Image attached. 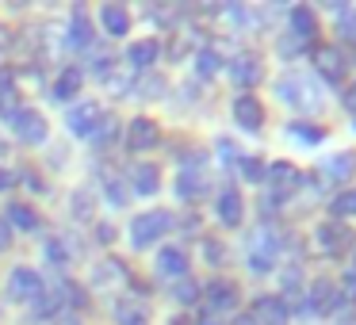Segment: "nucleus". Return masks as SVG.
<instances>
[{"label":"nucleus","instance_id":"nucleus-16","mask_svg":"<svg viewBox=\"0 0 356 325\" xmlns=\"http://www.w3.org/2000/svg\"><path fill=\"white\" fill-rule=\"evenodd\" d=\"M287 24H291V35H295V39L314 42V35H318V16L307 8V4H295V8L287 12Z\"/></svg>","mask_w":356,"mask_h":325},{"label":"nucleus","instance_id":"nucleus-48","mask_svg":"<svg viewBox=\"0 0 356 325\" xmlns=\"http://www.w3.org/2000/svg\"><path fill=\"white\" fill-rule=\"evenodd\" d=\"M345 108H353V111H356V85L345 92Z\"/></svg>","mask_w":356,"mask_h":325},{"label":"nucleus","instance_id":"nucleus-4","mask_svg":"<svg viewBox=\"0 0 356 325\" xmlns=\"http://www.w3.org/2000/svg\"><path fill=\"white\" fill-rule=\"evenodd\" d=\"M353 245H356V233H353V226H348V222L330 218V222L318 226V249H322L325 256H345Z\"/></svg>","mask_w":356,"mask_h":325},{"label":"nucleus","instance_id":"nucleus-35","mask_svg":"<svg viewBox=\"0 0 356 325\" xmlns=\"http://www.w3.org/2000/svg\"><path fill=\"white\" fill-rule=\"evenodd\" d=\"M16 111H19V92H16V85H8V81H4V85H0V115L12 119Z\"/></svg>","mask_w":356,"mask_h":325},{"label":"nucleus","instance_id":"nucleus-36","mask_svg":"<svg viewBox=\"0 0 356 325\" xmlns=\"http://www.w3.org/2000/svg\"><path fill=\"white\" fill-rule=\"evenodd\" d=\"M330 210H333V218H337V222H341V218H353L356 215V192H341L337 199L330 203Z\"/></svg>","mask_w":356,"mask_h":325},{"label":"nucleus","instance_id":"nucleus-40","mask_svg":"<svg viewBox=\"0 0 356 325\" xmlns=\"http://www.w3.org/2000/svg\"><path fill=\"white\" fill-rule=\"evenodd\" d=\"M200 294H203V291L195 287V279H188V276L177 279V299L184 302V306H195V302H200Z\"/></svg>","mask_w":356,"mask_h":325},{"label":"nucleus","instance_id":"nucleus-12","mask_svg":"<svg viewBox=\"0 0 356 325\" xmlns=\"http://www.w3.org/2000/svg\"><path fill=\"white\" fill-rule=\"evenodd\" d=\"M234 123L241 126V131H249V134H257L264 126V108H261V100L257 96H238L234 100Z\"/></svg>","mask_w":356,"mask_h":325},{"label":"nucleus","instance_id":"nucleus-52","mask_svg":"<svg viewBox=\"0 0 356 325\" xmlns=\"http://www.w3.org/2000/svg\"><path fill=\"white\" fill-rule=\"evenodd\" d=\"M200 325H218V322H211V317H200Z\"/></svg>","mask_w":356,"mask_h":325},{"label":"nucleus","instance_id":"nucleus-8","mask_svg":"<svg viewBox=\"0 0 356 325\" xmlns=\"http://www.w3.org/2000/svg\"><path fill=\"white\" fill-rule=\"evenodd\" d=\"M253 317L257 325H287L291 322V306H287L284 299H276V294H261V299L253 302Z\"/></svg>","mask_w":356,"mask_h":325},{"label":"nucleus","instance_id":"nucleus-53","mask_svg":"<svg viewBox=\"0 0 356 325\" xmlns=\"http://www.w3.org/2000/svg\"><path fill=\"white\" fill-rule=\"evenodd\" d=\"M353 264H356V249H353ZM353 272H356V268H353Z\"/></svg>","mask_w":356,"mask_h":325},{"label":"nucleus","instance_id":"nucleus-31","mask_svg":"<svg viewBox=\"0 0 356 325\" xmlns=\"http://www.w3.org/2000/svg\"><path fill=\"white\" fill-rule=\"evenodd\" d=\"M58 310H62V294H58V291H50V287H47V291H42L39 299H35L31 317H35V322H39V317H54Z\"/></svg>","mask_w":356,"mask_h":325},{"label":"nucleus","instance_id":"nucleus-34","mask_svg":"<svg viewBox=\"0 0 356 325\" xmlns=\"http://www.w3.org/2000/svg\"><path fill=\"white\" fill-rule=\"evenodd\" d=\"M238 165H241V176L253 180V184H257V180H264V172H268V169H264V161H261L257 153H241Z\"/></svg>","mask_w":356,"mask_h":325},{"label":"nucleus","instance_id":"nucleus-42","mask_svg":"<svg viewBox=\"0 0 356 325\" xmlns=\"http://www.w3.org/2000/svg\"><path fill=\"white\" fill-rule=\"evenodd\" d=\"M218 153H222V161L226 165H234V161H238V146H234V142H226V138H218Z\"/></svg>","mask_w":356,"mask_h":325},{"label":"nucleus","instance_id":"nucleus-27","mask_svg":"<svg viewBox=\"0 0 356 325\" xmlns=\"http://www.w3.org/2000/svg\"><path fill=\"white\" fill-rule=\"evenodd\" d=\"M70 210H73L77 222H88V218L96 215V192H92V188H77L73 199H70Z\"/></svg>","mask_w":356,"mask_h":325},{"label":"nucleus","instance_id":"nucleus-11","mask_svg":"<svg viewBox=\"0 0 356 325\" xmlns=\"http://www.w3.org/2000/svg\"><path fill=\"white\" fill-rule=\"evenodd\" d=\"M96 123H100V103H92V100L73 103L70 115H65V126H70V134H77V138H88V134L96 131Z\"/></svg>","mask_w":356,"mask_h":325},{"label":"nucleus","instance_id":"nucleus-46","mask_svg":"<svg viewBox=\"0 0 356 325\" xmlns=\"http://www.w3.org/2000/svg\"><path fill=\"white\" fill-rule=\"evenodd\" d=\"M207 260H211V264L222 260V245H218V241H207Z\"/></svg>","mask_w":356,"mask_h":325},{"label":"nucleus","instance_id":"nucleus-51","mask_svg":"<svg viewBox=\"0 0 356 325\" xmlns=\"http://www.w3.org/2000/svg\"><path fill=\"white\" fill-rule=\"evenodd\" d=\"M0 157H8V142L0 138Z\"/></svg>","mask_w":356,"mask_h":325},{"label":"nucleus","instance_id":"nucleus-23","mask_svg":"<svg viewBox=\"0 0 356 325\" xmlns=\"http://www.w3.org/2000/svg\"><path fill=\"white\" fill-rule=\"evenodd\" d=\"M333 299H337V294H333L330 279H314V287H310V302H302L299 314H314V310H318V314H330Z\"/></svg>","mask_w":356,"mask_h":325},{"label":"nucleus","instance_id":"nucleus-17","mask_svg":"<svg viewBox=\"0 0 356 325\" xmlns=\"http://www.w3.org/2000/svg\"><path fill=\"white\" fill-rule=\"evenodd\" d=\"M215 210H218V222L222 226H241V218H245V203H241V195L234 192V188H226L222 195H218V203H215Z\"/></svg>","mask_w":356,"mask_h":325},{"label":"nucleus","instance_id":"nucleus-18","mask_svg":"<svg viewBox=\"0 0 356 325\" xmlns=\"http://www.w3.org/2000/svg\"><path fill=\"white\" fill-rule=\"evenodd\" d=\"M92 24H88V12L85 8H73V16H70V35H65V42H70L73 50H88L92 47Z\"/></svg>","mask_w":356,"mask_h":325},{"label":"nucleus","instance_id":"nucleus-28","mask_svg":"<svg viewBox=\"0 0 356 325\" xmlns=\"http://www.w3.org/2000/svg\"><path fill=\"white\" fill-rule=\"evenodd\" d=\"M177 192H180V199H200V195L207 192V180H203L200 172L184 169V172H180V180H177Z\"/></svg>","mask_w":356,"mask_h":325},{"label":"nucleus","instance_id":"nucleus-6","mask_svg":"<svg viewBox=\"0 0 356 325\" xmlns=\"http://www.w3.org/2000/svg\"><path fill=\"white\" fill-rule=\"evenodd\" d=\"M314 69H318V77H325L330 85H341L345 81V73H348V62H345V50L341 47H314Z\"/></svg>","mask_w":356,"mask_h":325},{"label":"nucleus","instance_id":"nucleus-20","mask_svg":"<svg viewBox=\"0 0 356 325\" xmlns=\"http://www.w3.org/2000/svg\"><path fill=\"white\" fill-rule=\"evenodd\" d=\"M81 85H85V69H81V65H65V69L58 73V81H54V100L70 103L73 96L81 92Z\"/></svg>","mask_w":356,"mask_h":325},{"label":"nucleus","instance_id":"nucleus-15","mask_svg":"<svg viewBox=\"0 0 356 325\" xmlns=\"http://www.w3.org/2000/svg\"><path fill=\"white\" fill-rule=\"evenodd\" d=\"M100 27H104V35H111V39H123V35L131 31V12H127L123 4H104L100 8Z\"/></svg>","mask_w":356,"mask_h":325},{"label":"nucleus","instance_id":"nucleus-43","mask_svg":"<svg viewBox=\"0 0 356 325\" xmlns=\"http://www.w3.org/2000/svg\"><path fill=\"white\" fill-rule=\"evenodd\" d=\"M96 241H100V245H111V241H115V226L100 222V226H96Z\"/></svg>","mask_w":356,"mask_h":325},{"label":"nucleus","instance_id":"nucleus-2","mask_svg":"<svg viewBox=\"0 0 356 325\" xmlns=\"http://www.w3.org/2000/svg\"><path fill=\"white\" fill-rule=\"evenodd\" d=\"M8 123H12V134H16L24 146H42V142H47V134H50L47 115H42V111H35V108H19Z\"/></svg>","mask_w":356,"mask_h":325},{"label":"nucleus","instance_id":"nucleus-50","mask_svg":"<svg viewBox=\"0 0 356 325\" xmlns=\"http://www.w3.org/2000/svg\"><path fill=\"white\" fill-rule=\"evenodd\" d=\"M230 325H257V322H253V317H249V314H238V317H234Z\"/></svg>","mask_w":356,"mask_h":325},{"label":"nucleus","instance_id":"nucleus-3","mask_svg":"<svg viewBox=\"0 0 356 325\" xmlns=\"http://www.w3.org/2000/svg\"><path fill=\"white\" fill-rule=\"evenodd\" d=\"M276 96L284 103H291L295 111H318V103H322V96H314V85L302 81V77H280Z\"/></svg>","mask_w":356,"mask_h":325},{"label":"nucleus","instance_id":"nucleus-49","mask_svg":"<svg viewBox=\"0 0 356 325\" xmlns=\"http://www.w3.org/2000/svg\"><path fill=\"white\" fill-rule=\"evenodd\" d=\"M54 325H81V317H73V314H62Z\"/></svg>","mask_w":356,"mask_h":325},{"label":"nucleus","instance_id":"nucleus-10","mask_svg":"<svg viewBox=\"0 0 356 325\" xmlns=\"http://www.w3.org/2000/svg\"><path fill=\"white\" fill-rule=\"evenodd\" d=\"M157 142H161V131H157L154 119H134V123H127V149L131 153H142V149H154Z\"/></svg>","mask_w":356,"mask_h":325},{"label":"nucleus","instance_id":"nucleus-37","mask_svg":"<svg viewBox=\"0 0 356 325\" xmlns=\"http://www.w3.org/2000/svg\"><path fill=\"white\" fill-rule=\"evenodd\" d=\"M287 131H291L299 142H310V146H318V142L325 138V131H322V126H314V123H291Z\"/></svg>","mask_w":356,"mask_h":325},{"label":"nucleus","instance_id":"nucleus-41","mask_svg":"<svg viewBox=\"0 0 356 325\" xmlns=\"http://www.w3.org/2000/svg\"><path fill=\"white\" fill-rule=\"evenodd\" d=\"M104 195H108V203H111V207H123V203H127V192H123V180H115V176H111L108 184H104Z\"/></svg>","mask_w":356,"mask_h":325},{"label":"nucleus","instance_id":"nucleus-26","mask_svg":"<svg viewBox=\"0 0 356 325\" xmlns=\"http://www.w3.org/2000/svg\"><path fill=\"white\" fill-rule=\"evenodd\" d=\"M47 260H54V264H65V260H73L77 256V241H70L65 233H54V238H47Z\"/></svg>","mask_w":356,"mask_h":325},{"label":"nucleus","instance_id":"nucleus-32","mask_svg":"<svg viewBox=\"0 0 356 325\" xmlns=\"http://www.w3.org/2000/svg\"><path fill=\"white\" fill-rule=\"evenodd\" d=\"M115 134H119V119L115 115H100V123H96V131L88 134V138H92L96 146H111Z\"/></svg>","mask_w":356,"mask_h":325},{"label":"nucleus","instance_id":"nucleus-19","mask_svg":"<svg viewBox=\"0 0 356 325\" xmlns=\"http://www.w3.org/2000/svg\"><path fill=\"white\" fill-rule=\"evenodd\" d=\"M157 54H161V42H157V39H138V42H131V47H127V62H131L134 73L149 69V65L157 62Z\"/></svg>","mask_w":356,"mask_h":325},{"label":"nucleus","instance_id":"nucleus-38","mask_svg":"<svg viewBox=\"0 0 356 325\" xmlns=\"http://www.w3.org/2000/svg\"><path fill=\"white\" fill-rule=\"evenodd\" d=\"M302 50H307V42H302V39H295L291 31H287V35H280V42H276V54H280V58H299Z\"/></svg>","mask_w":356,"mask_h":325},{"label":"nucleus","instance_id":"nucleus-22","mask_svg":"<svg viewBox=\"0 0 356 325\" xmlns=\"http://www.w3.org/2000/svg\"><path fill=\"white\" fill-rule=\"evenodd\" d=\"M111 317L119 325H149V310L134 299H115L111 302Z\"/></svg>","mask_w":356,"mask_h":325},{"label":"nucleus","instance_id":"nucleus-47","mask_svg":"<svg viewBox=\"0 0 356 325\" xmlns=\"http://www.w3.org/2000/svg\"><path fill=\"white\" fill-rule=\"evenodd\" d=\"M12 184H16V176H12L8 169H0V192H8Z\"/></svg>","mask_w":356,"mask_h":325},{"label":"nucleus","instance_id":"nucleus-25","mask_svg":"<svg viewBox=\"0 0 356 325\" xmlns=\"http://www.w3.org/2000/svg\"><path fill=\"white\" fill-rule=\"evenodd\" d=\"M4 222H8L12 230H39V215H35V207H27V203H8Z\"/></svg>","mask_w":356,"mask_h":325},{"label":"nucleus","instance_id":"nucleus-29","mask_svg":"<svg viewBox=\"0 0 356 325\" xmlns=\"http://www.w3.org/2000/svg\"><path fill=\"white\" fill-rule=\"evenodd\" d=\"M325 172H330L333 180H353V172H356V153H333L330 161H325Z\"/></svg>","mask_w":356,"mask_h":325},{"label":"nucleus","instance_id":"nucleus-44","mask_svg":"<svg viewBox=\"0 0 356 325\" xmlns=\"http://www.w3.org/2000/svg\"><path fill=\"white\" fill-rule=\"evenodd\" d=\"M8 249H12V226L0 218V253H8Z\"/></svg>","mask_w":356,"mask_h":325},{"label":"nucleus","instance_id":"nucleus-1","mask_svg":"<svg viewBox=\"0 0 356 325\" xmlns=\"http://www.w3.org/2000/svg\"><path fill=\"white\" fill-rule=\"evenodd\" d=\"M172 230V215L169 210H146V215L131 218V245L134 249H149L154 241H161Z\"/></svg>","mask_w":356,"mask_h":325},{"label":"nucleus","instance_id":"nucleus-21","mask_svg":"<svg viewBox=\"0 0 356 325\" xmlns=\"http://www.w3.org/2000/svg\"><path fill=\"white\" fill-rule=\"evenodd\" d=\"M230 77L238 81L241 88H253L257 81H261V58L257 54H238L230 62Z\"/></svg>","mask_w":356,"mask_h":325},{"label":"nucleus","instance_id":"nucleus-24","mask_svg":"<svg viewBox=\"0 0 356 325\" xmlns=\"http://www.w3.org/2000/svg\"><path fill=\"white\" fill-rule=\"evenodd\" d=\"M264 176H268V184H272V192H276V195H287L295 184H299V172H295V165H287V161L272 165Z\"/></svg>","mask_w":356,"mask_h":325},{"label":"nucleus","instance_id":"nucleus-5","mask_svg":"<svg viewBox=\"0 0 356 325\" xmlns=\"http://www.w3.org/2000/svg\"><path fill=\"white\" fill-rule=\"evenodd\" d=\"M42 291H47V283H42V276L35 268H12V276H8V299L12 302H35Z\"/></svg>","mask_w":356,"mask_h":325},{"label":"nucleus","instance_id":"nucleus-9","mask_svg":"<svg viewBox=\"0 0 356 325\" xmlns=\"http://www.w3.org/2000/svg\"><path fill=\"white\" fill-rule=\"evenodd\" d=\"M272 260H276V241H272V233L268 230L253 233L249 238V268L257 276H264V272H272Z\"/></svg>","mask_w":356,"mask_h":325},{"label":"nucleus","instance_id":"nucleus-45","mask_svg":"<svg viewBox=\"0 0 356 325\" xmlns=\"http://www.w3.org/2000/svg\"><path fill=\"white\" fill-rule=\"evenodd\" d=\"M341 287H345V299H348V302H356V272H348Z\"/></svg>","mask_w":356,"mask_h":325},{"label":"nucleus","instance_id":"nucleus-13","mask_svg":"<svg viewBox=\"0 0 356 325\" xmlns=\"http://www.w3.org/2000/svg\"><path fill=\"white\" fill-rule=\"evenodd\" d=\"M188 253L184 249H177V245H165L161 253H157V276H165V279H184L188 276Z\"/></svg>","mask_w":356,"mask_h":325},{"label":"nucleus","instance_id":"nucleus-39","mask_svg":"<svg viewBox=\"0 0 356 325\" xmlns=\"http://www.w3.org/2000/svg\"><path fill=\"white\" fill-rule=\"evenodd\" d=\"M280 283H284V294H287V299L299 302V294H302V276H299V268H287ZM287 299H284V302H287Z\"/></svg>","mask_w":356,"mask_h":325},{"label":"nucleus","instance_id":"nucleus-14","mask_svg":"<svg viewBox=\"0 0 356 325\" xmlns=\"http://www.w3.org/2000/svg\"><path fill=\"white\" fill-rule=\"evenodd\" d=\"M127 180H131V188H134L138 195H157V188H161V172H157L149 161H138V165H131V172H127Z\"/></svg>","mask_w":356,"mask_h":325},{"label":"nucleus","instance_id":"nucleus-30","mask_svg":"<svg viewBox=\"0 0 356 325\" xmlns=\"http://www.w3.org/2000/svg\"><path fill=\"white\" fill-rule=\"evenodd\" d=\"M100 81L108 85V92H111V96H127V92L134 88V69L127 65L123 73H115V65H111V73H108V77H100Z\"/></svg>","mask_w":356,"mask_h":325},{"label":"nucleus","instance_id":"nucleus-7","mask_svg":"<svg viewBox=\"0 0 356 325\" xmlns=\"http://www.w3.org/2000/svg\"><path fill=\"white\" fill-rule=\"evenodd\" d=\"M203 299H207V310L226 314V310H238L241 291H238V283H230V279H211L207 291H203Z\"/></svg>","mask_w":356,"mask_h":325},{"label":"nucleus","instance_id":"nucleus-33","mask_svg":"<svg viewBox=\"0 0 356 325\" xmlns=\"http://www.w3.org/2000/svg\"><path fill=\"white\" fill-rule=\"evenodd\" d=\"M222 65H226V62L215 54V50H200V54H195V73H200V77H215Z\"/></svg>","mask_w":356,"mask_h":325}]
</instances>
